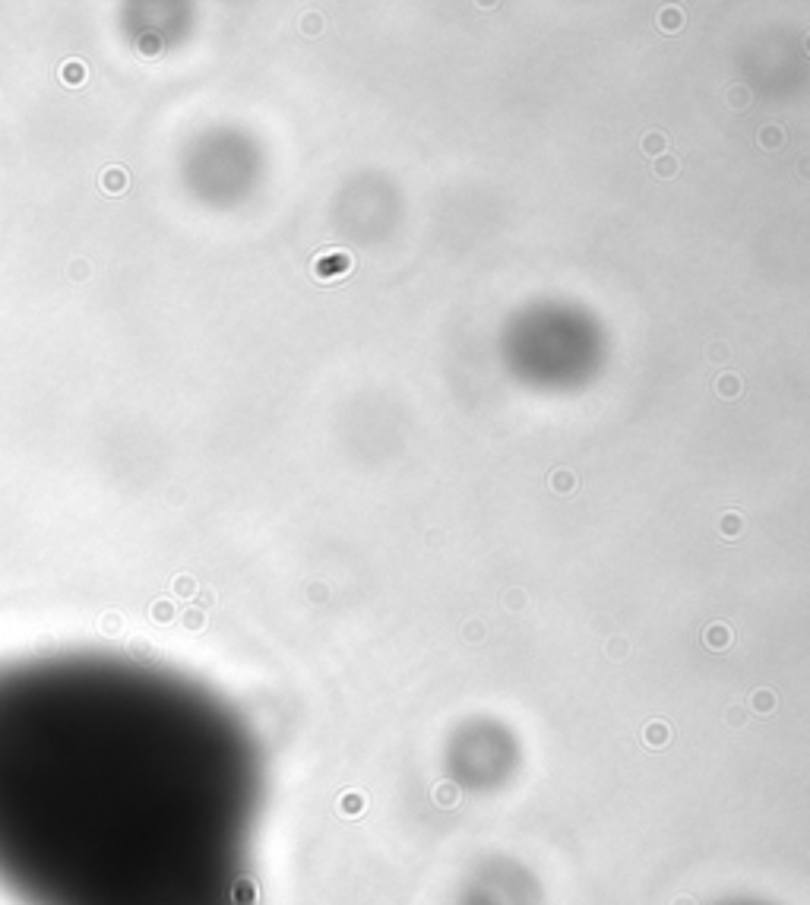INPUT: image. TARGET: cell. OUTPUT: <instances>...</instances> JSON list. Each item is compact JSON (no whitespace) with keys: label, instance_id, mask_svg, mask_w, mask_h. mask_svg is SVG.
<instances>
[{"label":"cell","instance_id":"obj_1","mask_svg":"<svg viewBox=\"0 0 810 905\" xmlns=\"http://www.w3.org/2000/svg\"><path fill=\"white\" fill-rule=\"evenodd\" d=\"M83 76H86L83 64H67V70H64V80H67V82H79Z\"/></svg>","mask_w":810,"mask_h":905}]
</instances>
